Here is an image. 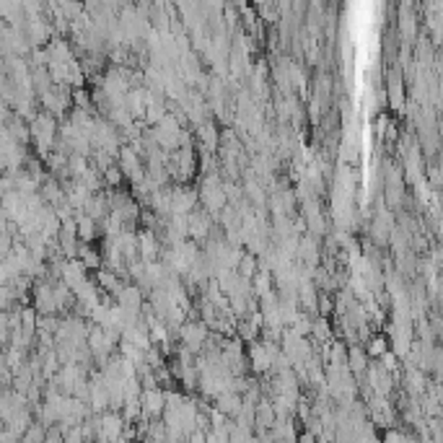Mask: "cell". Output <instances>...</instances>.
Returning <instances> with one entry per match:
<instances>
[{
  "label": "cell",
  "instance_id": "19",
  "mask_svg": "<svg viewBox=\"0 0 443 443\" xmlns=\"http://www.w3.org/2000/svg\"><path fill=\"white\" fill-rule=\"evenodd\" d=\"M75 259H78V262H81L86 270H94V273L104 267V259H101V249H96L94 244H81V247H78V254H75Z\"/></svg>",
  "mask_w": 443,
  "mask_h": 443
},
{
  "label": "cell",
  "instance_id": "2",
  "mask_svg": "<svg viewBox=\"0 0 443 443\" xmlns=\"http://www.w3.org/2000/svg\"><path fill=\"white\" fill-rule=\"evenodd\" d=\"M280 355V345L277 342H267V339H254L247 345V363H249V371L259 376L273 373V366Z\"/></svg>",
  "mask_w": 443,
  "mask_h": 443
},
{
  "label": "cell",
  "instance_id": "15",
  "mask_svg": "<svg viewBox=\"0 0 443 443\" xmlns=\"http://www.w3.org/2000/svg\"><path fill=\"white\" fill-rule=\"evenodd\" d=\"M213 410H218L223 418L234 420L242 410V394H236V392H223V394H218L213 399Z\"/></svg>",
  "mask_w": 443,
  "mask_h": 443
},
{
  "label": "cell",
  "instance_id": "18",
  "mask_svg": "<svg viewBox=\"0 0 443 443\" xmlns=\"http://www.w3.org/2000/svg\"><path fill=\"white\" fill-rule=\"evenodd\" d=\"M368 355L363 350V345H347V355H345V366L347 371L353 373V376H363L366 368H368Z\"/></svg>",
  "mask_w": 443,
  "mask_h": 443
},
{
  "label": "cell",
  "instance_id": "30",
  "mask_svg": "<svg viewBox=\"0 0 443 443\" xmlns=\"http://www.w3.org/2000/svg\"><path fill=\"white\" fill-rule=\"evenodd\" d=\"M11 220L8 216H6V210H3V205H0V231H6V226H8Z\"/></svg>",
  "mask_w": 443,
  "mask_h": 443
},
{
  "label": "cell",
  "instance_id": "23",
  "mask_svg": "<svg viewBox=\"0 0 443 443\" xmlns=\"http://www.w3.org/2000/svg\"><path fill=\"white\" fill-rule=\"evenodd\" d=\"M363 350L368 355V361H379L381 355L389 353V339L387 335H379V332H373L371 337L363 342Z\"/></svg>",
  "mask_w": 443,
  "mask_h": 443
},
{
  "label": "cell",
  "instance_id": "7",
  "mask_svg": "<svg viewBox=\"0 0 443 443\" xmlns=\"http://www.w3.org/2000/svg\"><path fill=\"white\" fill-rule=\"evenodd\" d=\"M187 220V239L194 244H205L210 239V234H213V228H216V220L205 213L202 208H194L189 216H185Z\"/></svg>",
  "mask_w": 443,
  "mask_h": 443
},
{
  "label": "cell",
  "instance_id": "5",
  "mask_svg": "<svg viewBox=\"0 0 443 443\" xmlns=\"http://www.w3.org/2000/svg\"><path fill=\"white\" fill-rule=\"evenodd\" d=\"M117 169L122 171V177L125 182L130 185H137V182H143L145 179V163L143 158L132 151V145H120V151H117Z\"/></svg>",
  "mask_w": 443,
  "mask_h": 443
},
{
  "label": "cell",
  "instance_id": "3",
  "mask_svg": "<svg viewBox=\"0 0 443 443\" xmlns=\"http://www.w3.org/2000/svg\"><path fill=\"white\" fill-rule=\"evenodd\" d=\"M366 384H368V389H371V394L392 399V397H394V389H397V376L394 373H389L379 361H371L368 363V368H366Z\"/></svg>",
  "mask_w": 443,
  "mask_h": 443
},
{
  "label": "cell",
  "instance_id": "33",
  "mask_svg": "<svg viewBox=\"0 0 443 443\" xmlns=\"http://www.w3.org/2000/svg\"><path fill=\"white\" fill-rule=\"evenodd\" d=\"M163 443H169V441H163Z\"/></svg>",
  "mask_w": 443,
  "mask_h": 443
},
{
  "label": "cell",
  "instance_id": "11",
  "mask_svg": "<svg viewBox=\"0 0 443 443\" xmlns=\"http://www.w3.org/2000/svg\"><path fill=\"white\" fill-rule=\"evenodd\" d=\"M399 32H397V37H399V44H410L420 37V24H418V13H415V6L412 3H402L399 6Z\"/></svg>",
  "mask_w": 443,
  "mask_h": 443
},
{
  "label": "cell",
  "instance_id": "20",
  "mask_svg": "<svg viewBox=\"0 0 443 443\" xmlns=\"http://www.w3.org/2000/svg\"><path fill=\"white\" fill-rule=\"evenodd\" d=\"M273 425H275V410L273 404H270V399L262 397L257 402V407H254V430H270Z\"/></svg>",
  "mask_w": 443,
  "mask_h": 443
},
{
  "label": "cell",
  "instance_id": "22",
  "mask_svg": "<svg viewBox=\"0 0 443 443\" xmlns=\"http://www.w3.org/2000/svg\"><path fill=\"white\" fill-rule=\"evenodd\" d=\"M125 109L130 112V117L135 122H143L145 114V89H130L125 96Z\"/></svg>",
  "mask_w": 443,
  "mask_h": 443
},
{
  "label": "cell",
  "instance_id": "9",
  "mask_svg": "<svg viewBox=\"0 0 443 443\" xmlns=\"http://www.w3.org/2000/svg\"><path fill=\"white\" fill-rule=\"evenodd\" d=\"M137 404H140V418H143L145 423H148V420H158L163 415V407H166V392L158 387L143 389Z\"/></svg>",
  "mask_w": 443,
  "mask_h": 443
},
{
  "label": "cell",
  "instance_id": "14",
  "mask_svg": "<svg viewBox=\"0 0 443 443\" xmlns=\"http://www.w3.org/2000/svg\"><path fill=\"white\" fill-rule=\"evenodd\" d=\"M122 342H130V345H135L137 350H148L151 347V335H148V324L143 319H135V322H130L125 330H122Z\"/></svg>",
  "mask_w": 443,
  "mask_h": 443
},
{
  "label": "cell",
  "instance_id": "12",
  "mask_svg": "<svg viewBox=\"0 0 443 443\" xmlns=\"http://www.w3.org/2000/svg\"><path fill=\"white\" fill-rule=\"evenodd\" d=\"M161 251H163V244L154 231L137 228V259H143V262H156V259L161 257Z\"/></svg>",
  "mask_w": 443,
  "mask_h": 443
},
{
  "label": "cell",
  "instance_id": "28",
  "mask_svg": "<svg viewBox=\"0 0 443 443\" xmlns=\"http://www.w3.org/2000/svg\"><path fill=\"white\" fill-rule=\"evenodd\" d=\"M11 339V322H8V311H0V350L8 347Z\"/></svg>",
  "mask_w": 443,
  "mask_h": 443
},
{
  "label": "cell",
  "instance_id": "4",
  "mask_svg": "<svg viewBox=\"0 0 443 443\" xmlns=\"http://www.w3.org/2000/svg\"><path fill=\"white\" fill-rule=\"evenodd\" d=\"M208 337H210V330L200 322V319L185 322L177 332V342L185 347V350H189L192 355L202 353V347L208 345Z\"/></svg>",
  "mask_w": 443,
  "mask_h": 443
},
{
  "label": "cell",
  "instance_id": "13",
  "mask_svg": "<svg viewBox=\"0 0 443 443\" xmlns=\"http://www.w3.org/2000/svg\"><path fill=\"white\" fill-rule=\"evenodd\" d=\"M194 132V140L200 145V151H208V154H216L218 151V143H220V127H218V122L210 117V120L200 122L197 127L192 130Z\"/></svg>",
  "mask_w": 443,
  "mask_h": 443
},
{
  "label": "cell",
  "instance_id": "31",
  "mask_svg": "<svg viewBox=\"0 0 443 443\" xmlns=\"http://www.w3.org/2000/svg\"><path fill=\"white\" fill-rule=\"evenodd\" d=\"M114 443H132V441H130V438H125V435H122L120 441H114Z\"/></svg>",
  "mask_w": 443,
  "mask_h": 443
},
{
  "label": "cell",
  "instance_id": "26",
  "mask_svg": "<svg viewBox=\"0 0 443 443\" xmlns=\"http://www.w3.org/2000/svg\"><path fill=\"white\" fill-rule=\"evenodd\" d=\"M44 441H47V428L42 425V423H37V420L21 435V443H44Z\"/></svg>",
  "mask_w": 443,
  "mask_h": 443
},
{
  "label": "cell",
  "instance_id": "16",
  "mask_svg": "<svg viewBox=\"0 0 443 443\" xmlns=\"http://www.w3.org/2000/svg\"><path fill=\"white\" fill-rule=\"evenodd\" d=\"M114 244H117V249H120L122 259L125 262H135L137 259V228H125L117 239H112Z\"/></svg>",
  "mask_w": 443,
  "mask_h": 443
},
{
  "label": "cell",
  "instance_id": "10",
  "mask_svg": "<svg viewBox=\"0 0 443 443\" xmlns=\"http://www.w3.org/2000/svg\"><path fill=\"white\" fill-rule=\"evenodd\" d=\"M122 435H125V420H122L120 412H112V410L101 412V415H99V425H96V441L114 443V441H120Z\"/></svg>",
  "mask_w": 443,
  "mask_h": 443
},
{
  "label": "cell",
  "instance_id": "17",
  "mask_svg": "<svg viewBox=\"0 0 443 443\" xmlns=\"http://www.w3.org/2000/svg\"><path fill=\"white\" fill-rule=\"evenodd\" d=\"M75 236H78L81 244H94L99 236H101V228H99V223L94 218L78 213V216H75Z\"/></svg>",
  "mask_w": 443,
  "mask_h": 443
},
{
  "label": "cell",
  "instance_id": "27",
  "mask_svg": "<svg viewBox=\"0 0 443 443\" xmlns=\"http://www.w3.org/2000/svg\"><path fill=\"white\" fill-rule=\"evenodd\" d=\"M101 179H104V189H120L125 185V177H122V171L117 169V163L109 166L106 171H101Z\"/></svg>",
  "mask_w": 443,
  "mask_h": 443
},
{
  "label": "cell",
  "instance_id": "25",
  "mask_svg": "<svg viewBox=\"0 0 443 443\" xmlns=\"http://www.w3.org/2000/svg\"><path fill=\"white\" fill-rule=\"evenodd\" d=\"M257 270H259V259L244 249V254H242V259H239V265H236L234 273L239 275V277H244V280H251V277L257 275Z\"/></svg>",
  "mask_w": 443,
  "mask_h": 443
},
{
  "label": "cell",
  "instance_id": "32",
  "mask_svg": "<svg viewBox=\"0 0 443 443\" xmlns=\"http://www.w3.org/2000/svg\"><path fill=\"white\" fill-rule=\"evenodd\" d=\"M94 443H106V441H94Z\"/></svg>",
  "mask_w": 443,
  "mask_h": 443
},
{
  "label": "cell",
  "instance_id": "8",
  "mask_svg": "<svg viewBox=\"0 0 443 443\" xmlns=\"http://www.w3.org/2000/svg\"><path fill=\"white\" fill-rule=\"evenodd\" d=\"M114 306H120L127 316L137 319L145 306V293L137 285H132V282H125V288L114 296Z\"/></svg>",
  "mask_w": 443,
  "mask_h": 443
},
{
  "label": "cell",
  "instance_id": "29",
  "mask_svg": "<svg viewBox=\"0 0 443 443\" xmlns=\"http://www.w3.org/2000/svg\"><path fill=\"white\" fill-rule=\"evenodd\" d=\"M185 443H205V430H194V433H189Z\"/></svg>",
  "mask_w": 443,
  "mask_h": 443
},
{
  "label": "cell",
  "instance_id": "6",
  "mask_svg": "<svg viewBox=\"0 0 443 443\" xmlns=\"http://www.w3.org/2000/svg\"><path fill=\"white\" fill-rule=\"evenodd\" d=\"M194 208H200L197 202V187L194 185H171L169 197V216H189Z\"/></svg>",
  "mask_w": 443,
  "mask_h": 443
},
{
  "label": "cell",
  "instance_id": "21",
  "mask_svg": "<svg viewBox=\"0 0 443 443\" xmlns=\"http://www.w3.org/2000/svg\"><path fill=\"white\" fill-rule=\"evenodd\" d=\"M83 216H89V218H94L96 223H101L106 216H109V205H106V197H104V192H96V194H91L89 197V202L83 205V210H81Z\"/></svg>",
  "mask_w": 443,
  "mask_h": 443
},
{
  "label": "cell",
  "instance_id": "1",
  "mask_svg": "<svg viewBox=\"0 0 443 443\" xmlns=\"http://www.w3.org/2000/svg\"><path fill=\"white\" fill-rule=\"evenodd\" d=\"M57 125L60 122L55 117H49L47 112H37L32 122H29V137H32V145H34V156L44 161L52 151H55V143H57Z\"/></svg>",
  "mask_w": 443,
  "mask_h": 443
},
{
  "label": "cell",
  "instance_id": "24",
  "mask_svg": "<svg viewBox=\"0 0 443 443\" xmlns=\"http://www.w3.org/2000/svg\"><path fill=\"white\" fill-rule=\"evenodd\" d=\"M381 443H420L418 435L412 433L410 428H389V430H384V435H381Z\"/></svg>",
  "mask_w": 443,
  "mask_h": 443
}]
</instances>
